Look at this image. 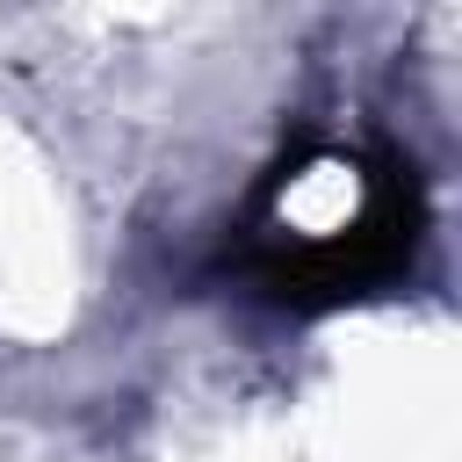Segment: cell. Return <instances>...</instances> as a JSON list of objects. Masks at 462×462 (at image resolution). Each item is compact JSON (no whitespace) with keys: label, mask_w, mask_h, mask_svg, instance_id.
<instances>
[{"label":"cell","mask_w":462,"mask_h":462,"mask_svg":"<svg viewBox=\"0 0 462 462\" xmlns=\"http://www.w3.org/2000/svg\"><path fill=\"white\" fill-rule=\"evenodd\" d=\"M274 238L296 245L310 267H339L346 245H368L375 238V180H368V166L346 159V152L303 159L274 195Z\"/></svg>","instance_id":"6da1fadb"}]
</instances>
